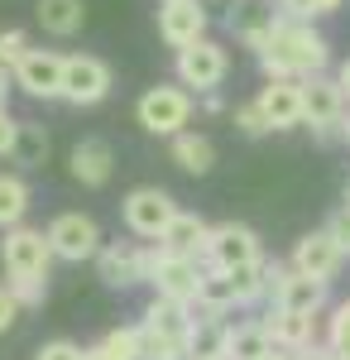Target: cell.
Returning a JSON list of instances; mask_svg holds the SVG:
<instances>
[{"label":"cell","mask_w":350,"mask_h":360,"mask_svg":"<svg viewBox=\"0 0 350 360\" xmlns=\"http://www.w3.org/2000/svg\"><path fill=\"white\" fill-rule=\"evenodd\" d=\"M341 264H346V250H341V240L331 231H307L293 250V269H302L312 278H326V283L341 274Z\"/></svg>","instance_id":"15"},{"label":"cell","mask_w":350,"mask_h":360,"mask_svg":"<svg viewBox=\"0 0 350 360\" xmlns=\"http://www.w3.org/2000/svg\"><path fill=\"white\" fill-rule=\"evenodd\" d=\"M10 159H15V168H39L48 159V130L39 120H20V135H15Z\"/></svg>","instance_id":"25"},{"label":"cell","mask_w":350,"mask_h":360,"mask_svg":"<svg viewBox=\"0 0 350 360\" xmlns=\"http://www.w3.org/2000/svg\"><path fill=\"white\" fill-rule=\"evenodd\" d=\"M39 360H86V351H82L77 341H48L39 351Z\"/></svg>","instance_id":"36"},{"label":"cell","mask_w":350,"mask_h":360,"mask_svg":"<svg viewBox=\"0 0 350 360\" xmlns=\"http://www.w3.org/2000/svg\"><path fill=\"white\" fill-rule=\"evenodd\" d=\"M72 178H77L82 188H106L110 173H115V154H110L106 139H82L72 144Z\"/></svg>","instance_id":"18"},{"label":"cell","mask_w":350,"mask_h":360,"mask_svg":"<svg viewBox=\"0 0 350 360\" xmlns=\"http://www.w3.org/2000/svg\"><path fill=\"white\" fill-rule=\"evenodd\" d=\"M48 240H53V255L67 259V264H82V259H96L101 255V226L82 212H63L48 226Z\"/></svg>","instance_id":"9"},{"label":"cell","mask_w":350,"mask_h":360,"mask_svg":"<svg viewBox=\"0 0 350 360\" xmlns=\"http://www.w3.org/2000/svg\"><path fill=\"white\" fill-rule=\"evenodd\" d=\"M346 106H350V96L341 86V77H326V72L302 77V125H312L322 135H336L346 125Z\"/></svg>","instance_id":"4"},{"label":"cell","mask_w":350,"mask_h":360,"mask_svg":"<svg viewBox=\"0 0 350 360\" xmlns=\"http://www.w3.org/2000/svg\"><path fill=\"white\" fill-rule=\"evenodd\" d=\"M336 77H341V86H346V96H350V58L341 63V72H336Z\"/></svg>","instance_id":"42"},{"label":"cell","mask_w":350,"mask_h":360,"mask_svg":"<svg viewBox=\"0 0 350 360\" xmlns=\"http://www.w3.org/2000/svg\"><path fill=\"white\" fill-rule=\"evenodd\" d=\"M110 96V68L91 53H72L67 72H63V101L72 106H96Z\"/></svg>","instance_id":"14"},{"label":"cell","mask_w":350,"mask_h":360,"mask_svg":"<svg viewBox=\"0 0 350 360\" xmlns=\"http://www.w3.org/2000/svg\"><path fill=\"white\" fill-rule=\"evenodd\" d=\"M25 53H29V34L25 29H5L0 34V68H15Z\"/></svg>","instance_id":"33"},{"label":"cell","mask_w":350,"mask_h":360,"mask_svg":"<svg viewBox=\"0 0 350 360\" xmlns=\"http://www.w3.org/2000/svg\"><path fill=\"white\" fill-rule=\"evenodd\" d=\"M254 58H259L264 77H312L331 63V44L312 29V20L283 15V25L273 29V39Z\"/></svg>","instance_id":"1"},{"label":"cell","mask_w":350,"mask_h":360,"mask_svg":"<svg viewBox=\"0 0 350 360\" xmlns=\"http://www.w3.org/2000/svg\"><path fill=\"white\" fill-rule=\"evenodd\" d=\"M173 164L183 168V173H192V178H202V173L216 168V144L207 135L183 130V135H173Z\"/></svg>","instance_id":"24"},{"label":"cell","mask_w":350,"mask_h":360,"mask_svg":"<svg viewBox=\"0 0 350 360\" xmlns=\"http://www.w3.org/2000/svg\"><path fill=\"white\" fill-rule=\"evenodd\" d=\"M346 207H350V188H346Z\"/></svg>","instance_id":"45"},{"label":"cell","mask_w":350,"mask_h":360,"mask_svg":"<svg viewBox=\"0 0 350 360\" xmlns=\"http://www.w3.org/2000/svg\"><path fill=\"white\" fill-rule=\"evenodd\" d=\"M226 72H231V58L216 39H197L188 49H178V82L192 86V91H202V96L216 91L226 82Z\"/></svg>","instance_id":"6"},{"label":"cell","mask_w":350,"mask_h":360,"mask_svg":"<svg viewBox=\"0 0 350 360\" xmlns=\"http://www.w3.org/2000/svg\"><path fill=\"white\" fill-rule=\"evenodd\" d=\"M207 240H212V226L202 221V217H188V212H178L168 231L159 236L163 250H173V255H192V259H202L207 255Z\"/></svg>","instance_id":"21"},{"label":"cell","mask_w":350,"mask_h":360,"mask_svg":"<svg viewBox=\"0 0 350 360\" xmlns=\"http://www.w3.org/2000/svg\"><path fill=\"white\" fill-rule=\"evenodd\" d=\"M20 312H25V303H20V293H15L10 283H0V332H10Z\"/></svg>","instance_id":"34"},{"label":"cell","mask_w":350,"mask_h":360,"mask_svg":"<svg viewBox=\"0 0 350 360\" xmlns=\"http://www.w3.org/2000/svg\"><path fill=\"white\" fill-rule=\"evenodd\" d=\"M144 259H149V283H154L159 293H168V298H183V303H197L202 278H207V259L173 255V250H163L159 240L144 250Z\"/></svg>","instance_id":"2"},{"label":"cell","mask_w":350,"mask_h":360,"mask_svg":"<svg viewBox=\"0 0 350 360\" xmlns=\"http://www.w3.org/2000/svg\"><path fill=\"white\" fill-rule=\"evenodd\" d=\"M326 346L336 351V360H350V298H346V303H336V312H331Z\"/></svg>","instance_id":"30"},{"label":"cell","mask_w":350,"mask_h":360,"mask_svg":"<svg viewBox=\"0 0 350 360\" xmlns=\"http://www.w3.org/2000/svg\"><path fill=\"white\" fill-rule=\"evenodd\" d=\"M264 327L278 346H288V351H307L312 341H317V312H293V307H269V317H264Z\"/></svg>","instance_id":"19"},{"label":"cell","mask_w":350,"mask_h":360,"mask_svg":"<svg viewBox=\"0 0 350 360\" xmlns=\"http://www.w3.org/2000/svg\"><path fill=\"white\" fill-rule=\"evenodd\" d=\"M39 25L53 39H72L86 25V5L82 0H39Z\"/></svg>","instance_id":"23"},{"label":"cell","mask_w":350,"mask_h":360,"mask_svg":"<svg viewBox=\"0 0 350 360\" xmlns=\"http://www.w3.org/2000/svg\"><path fill=\"white\" fill-rule=\"evenodd\" d=\"M15 86L20 91H29L34 101H53V96H63V72H67V58H58L53 49H29L15 68Z\"/></svg>","instance_id":"8"},{"label":"cell","mask_w":350,"mask_h":360,"mask_svg":"<svg viewBox=\"0 0 350 360\" xmlns=\"http://www.w3.org/2000/svg\"><path fill=\"white\" fill-rule=\"evenodd\" d=\"M326 231H331V236L341 240V250L350 255V207H341V212H336V217L326 221Z\"/></svg>","instance_id":"37"},{"label":"cell","mask_w":350,"mask_h":360,"mask_svg":"<svg viewBox=\"0 0 350 360\" xmlns=\"http://www.w3.org/2000/svg\"><path fill=\"white\" fill-rule=\"evenodd\" d=\"M139 360H188V341L163 336L159 327L139 322Z\"/></svg>","instance_id":"29"},{"label":"cell","mask_w":350,"mask_h":360,"mask_svg":"<svg viewBox=\"0 0 350 360\" xmlns=\"http://www.w3.org/2000/svg\"><path fill=\"white\" fill-rule=\"evenodd\" d=\"M278 5H283V15H293V20H326V15L341 10V0H278Z\"/></svg>","instance_id":"31"},{"label":"cell","mask_w":350,"mask_h":360,"mask_svg":"<svg viewBox=\"0 0 350 360\" xmlns=\"http://www.w3.org/2000/svg\"><path fill=\"white\" fill-rule=\"evenodd\" d=\"M15 135H20V120H10V111L0 106V154L15 149Z\"/></svg>","instance_id":"38"},{"label":"cell","mask_w":350,"mask_h":360,"mask_svg":"<svg viewBox=\"0 0 350 360\" xmlns=\"http://www.w3.org/2000/svg\"><path fill=\"white\" fill-rule=\"evenodd\" d=\"M10 288L20 293V303H25V307L44 303V278H10Z\"/></svg>","instance_id":"35"},{"label":"cell","mask_w":350,"mask_h":360,"mask_svg":"<svg viewBox=\"0 0 350 360\" xmlns=\"http://www.w3.org/2000/svg\"><path fill=\"white\" fill-rule=\"evenodd\" d=\"M207 269H240V264H254L264 259L259 255V236L240 221H221L212 226V240H207Z\"/></svg>","instance_id":"10"},{"label":"cell","mask_w":350,"mask_h":360,"mask_svg":"<svg viewBox=\"0 0 350 360\" xmlns=\"http://www.w3.org/2000/svg\"><path fill=\"white\" fill-rule=\"evenodd\" d=\"M297 360H336V351H331V346H317V341H312L307 351H297Z\"/></svg>","instance_id":"39"},{"label":"cell","mask_w":350,"mask_h":360,"mask_svg":"<svg viewBox=\"0 0 350 360\" xmlns=\"http://www.w3.org/2000/svg\"><path fill=\"white\" fill-rule=\"evenodd\" d=\"M86 360H139V327H115L96 346H86Z\"/></svg>","instance_id":"27"},{"label":"cell","mask_w":350,"mask_h":360,"mask_svg":"<svg viewBox=\"0 0 350 360\" xmlns=\"http://www.w3.org/2000/svg\"><path fill=\"white\" fill-rule=\"evenodd\" d=\"M273 346V336L264 322H240L231 327V360H259Z\"/></svg>","instance_id":"28"},{"label":"cell","mask_w":350,"mask_h":360,"mask_svg":"<svg viewBox=\"0 0 350 360\" xmlns=\"http://www.w3.org/2000/svg\"><path fill=\"white\" fill-rule=\"evenodd\" d=\"M207 10H235V0H202Z\"/></svg>","instance_id":"41"},{"label":"cell","mask_w":350,"mask_h":360,"mask_svg":"<svg viewBox=\"0 0 350 360\" xmlns=\"http://www.w3.org/2000/svg\"><path fill=\"white\" fill-rule=\"evenodd\" d=\"M96 274H101L106 288H135V283L149 278V259H144V250H135V245H101Z\"/></svg>","instance_id":"17"},{"label":"cell","mask_w":350,"mask_h":360,"mask_svg":"<svg viewBox=\"0 0 350 360\" xmlns=\"http://www.w3.org/2000/svg\"><path fill=\"white\" fill-rule=\"evenodd\" d=\"M278 25H283V5H273V0H235V10H226V29L254 53L273 39Z\"/></svg>","instance_id":"12"},{"label":"cell","mask_w":350,"mask_h":360,"mask_svg":"<svg viewBox=\"0 0 350 360\" xmlns=\"http://www.w3.org/2000/svg\"><path fill=\"white\" fill-rule=\"evenodd\" d=\"M120 217H125V226L135 231L139 240H159L163 231H168V221L178 217V207H173V197L163 193V188H135L120 202Z\"/></svg>","instance_id":"7"},{"label":"cell","mask_w":350,"mask_h":360,"mask_svg":"<svg viewBox=\"0 0 350 360\" xmlns=\"http://www.w3.org/2000/svg\"><path fill=\"white\" fill-rule=\"evenodd\" d=\"M139 125L149 130V135H183L188 130V120H192V96L183 91V86H149L144 96H139Z\"/></svg>","instance_id":"5"},{"label":"cell","mask_w":350,"mask_h":360,"mask_svg":"<svg viewBox=\"0 0 350 360\" xmlns=\"http://www.w3.org/2000/svg\"><path fill=\"white\" fill-rule=\"evenodd\" d=\"M29 212V183L20 173H0V231L20 226Z\"/></svg>","instance_id":"26"},{"label":"cell","mask_w":350,"mask_h":360,"mask_svg":"<svg viewBox=\"0 0 350 360\" xmlns=\"http://www.w3.org/2000/svg\"><path fill=\"white\" fill-rule=\"evenodd\" d=\"M341 135H346V144H350V115H346V125H341Z\"/></svg>","instance_id":"44"},{"label":"cell","mask_w":350,"mask_h":360,"mask_svg":"<svg viewBox=\"0 0 350 360\" xmlns=\"http://www.w3.org/2000/svg\"><path fill=\"white\" fill-rule=\"evenodd\" d=\"M235 125H240L249 139H259V135H269L273 125H269V115H264V106L259 101H245V106H235Z\"/></svg>","instance_id":"32"},{"label":"cell","mask_w":350,"mask_h":360,"mask_svg":"<svg viewBox=\"0 0 350 360\" xmlns=\"http://www.w3.org/2000/svg\"><path fill=\"white\" fill-rule=\"evenodd\" d=\"M254 101L264 106V115H269L273 130H293V125H302V77H269Z\"/></svg>","instance_id":"16"},{"label":"cell","mask_w":350,"mask_h":360,"mask_svg":"<svg viewBox=\"0 0 350 360\" xmlns=\"http://www.w3.org/2000/svg\"><path fill=\"white\" fill-rule=\"evenodd\" d=\"M5 96H10V77H5V68H0V106H5Z\"/></svg>","instance_id":"43"},{"label":"cell","mask_w":350,"mask_h":360,"mask_svg":"<svg viewBox=\"0 0 350 360\" xmlns=\"http://www.w3.org/2000/svg\"><path fill=\"white\" fill-rule=\"evenodd\" d=\"M235 307H240V288H235L231 269H207L202 293H197V312H216V317H226V312H235Z\"/></svg>","instance_id":"22"},{"label":"cell","mask_w":350,"mask_h":360,"mask_svg":"<svg viewBox=\"0 0 350 360\" xmlns=\"http://www.w3.org/2000/svg\"><path fill=\"white\" fill-rule=\"evenodd\" d=\"M212 10L202 0H159V39L168 49H188L197 39H207Z\"/></svg>","instance_id":"13"},{"label":"cell","mask_w":350,"mask_h":360,"mask_svg":"<svg viewBox=\"0 0 350 360\" xmlns=\"http://www.w3.org/2000/svg\"><path fill=\"white\" fill-rule=\"evenodd\" d=\"M188 360H231V327H226V317H216V312L197 317L192 341H188Z\"/></svg>","instance_id":"20"},{"label":"cell","mask_w":350,"mask_h":360,"mask_svg":"<svg viewBox=\"0 0 350 360\" xmlns=\"http://www.w3.org/2000/svg\"><path fill=\"white\" fill-rule=\"evenodd\" d=\"M0 259H5V274L10 278H48V264H53V240L48 231H34V226H10L5 240H0Z\"/></svg>","instance_id":"3"},{"label":"cell","mask_w":350,"mask_h":360,"mask_svg":"<svg viewBox=\"0 0 350 360\" xmlns=\"http://www.w3.org/2000/svg\"><path fill=\"white\" fill-rule=\"evenodd\" d=\"M269 307H293V312H322L326 303V278H312L302 269L269 264Z\"/></svg>","instance_id":"11"},{"label":"cell","mask_w":350,"mask_h":360,"mask_svg":"<svg viewBox=\"0 0 350 360\" xmlns=\"http://www.w3.org/2000/svg\"><path fill=\"white\" fill-rule=\"evenodd\" d=\"M259 360H297V351H288V346H278V341H273V346H269Z\"/></svg>","instance_id":"40"}]
</instances>
